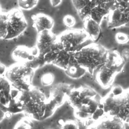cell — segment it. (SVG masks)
I'll return each mask as SVG.
<instances>
[{
  "label": "cell",
  "mask_w": 129,
  "mask_h": 129,
  "mask_svg": "<svg viewBox=\"0 0 129 129\" xmlns=\"http://www.w3.org/2000/svg\"><path fill=\"white\" fill-rule=\"evenodd\" d=\"M91 40L84 29L67 30L54 37L41 52L45 64H52L66 71L79 65L75 53Z\"/></svg>",
  "instance_id": "cell-1"
},
{
  "label": "cell",
  "mask_w": 129,
  "mask_h": 129,
  "mask_svg": "<svg viewBox=\"0 0 129 129\" xmlns=\"http://www.w3.org/2000/svg\"><path fill=\"white\" fill-rule=\"evenodd\" d=\"M67 101L74 109L76 118L80 121L91 120L95 122L105 115L102 97L90 87L74 88Z\"/></svg>",
  "instance_id": "cell-2"
},
{
  "label": "cell",
  "mask_w": 129,
  "mask_h": 129,
  "mask_svg": "<svg viewBox=\"0 0 129 129\" xmlns=\"http://www.w3.org/2000/svg\"><path fill=\"white\" fill-rule=\"evenodd\" d=\"M35 70L25 62H18L7 68L4 76L12 87L19 91L26 90L32 85Z\"/></svg>",
  "instance_id": "cell-8"
},
{
  "label": "cell",
  "mask_w": 129,
  "mask_h": 129,
  "mask_svg": "<svg viewBox=\"0 0 129 129\" xmlns=\"http://www.w3.org/2000/svg\"><path fill=\"white\" fill-rule=\"evenodd\" d=\"M2 12V11H1V7H0V13Z\"/></svg>",
  "instance_id": "cell-28"
},
{
  "label": "cell",
  "mask_w": 129,
  "mask_h": 129,
  "mask_svg": "<svg viewBox=\"0 0 129 129\" xmlns=\"http://www.w3.org/2000/svg\"><path fill=\"white\" fill-rule=\"evenodd\" d=\"M7 70L6 66L0 63V75L4 76Z\"/></svg>",
  "instance_id": "cell-26"
},
{
  "label": "cell",
  "mask_w": 129,
  "mask_h": 129,
  "mask_svg": "<svg viewBox=\"0 0 129 129\" xmlns=\"http://www.w3.org/2000/svg\"><path fill=\"white\" fill-rule=\"evenodd\" d=\"M38 2L39 0H17V4L21 10L29 11L34 8Z\"/></svg>",
  "instance_id": "cell-15"
},
{
  "label": "cell",
  "mask_w": 129,
  "mask_h": 129,
  "mask_svg": "<svg viewBox=\"0 0 129 129\" xmlns=\"http://www.w3.org/2000/svg\"><path fill=\"white\" fill-rule=\"evenodd\" d=\"M123 90L124 89L120 86H115L111 89L110 92L113 95H118L121 94Z\"/></svg>",
  "instance_id": "cell-23"
},
{
  "label": "cell",
  "mask_w": 129,
  "mask_h": 129,
  "mask_svg": "<svg viewBox=\"0 0 129 129\" xmlns=\"http://www.w3.org/2000/svg\"><path fill=\"white\" fill-rule=\"evenodd\" d=\"M62 2V0H50L51 5L53 7H56L59 6Z\"/></svg>",
  "instance_id": "cell-25"
},
{
  "label": "cell",
  "mask_w": 129,
  "mask_h": 129,
  "mask_svg": "<svg viewBox=\"0 0 129 129\" xmlns=\"http://www.w3.org/2000/svg\"><path fill=\"white\" fill-rule=\"evenodd\" d=\"M14 99L26 117L39 121L47 118V98L40 87L31 86L28 90L19 91Z\"/></svg>",
  "instance_id": "cell-3"
},
{
  "label": "cell",
  "mask_w": 129,
  "mask_h": 129,
  "mask_svg": "<svg viewBox=\"0 0 129 129\" xmlns=\"http://www.w3.org/2000/svg\"><path fill=\"white\" fill-rule=\"evenodd\" d=\"M84 30L87 32L91 41H97L100 36V24L90 17H86L83 20Z\"/></svg>",
  "instance_id": "cell-13"
},
{
  "label": "cell",
  "mask_w": 129,
  "mask_h": 129,
  "mask_svg": "<svg viewBox=\"0 0 129 129\" xmlns=\"http://www.w3.org/2000/svg\"><path fill=\"white\" fill-rule=\"evenodd\" d=\"M26 62L28 65L35 71L46 64L44 57L39 54L35 56L32 59Z\"/></svg>",
  "instance_id": "cell-16"
},
{
  "label": "cell",
  "mask_w": 129,
  "mask_h": 129,
  "mask_svg": "<svg viewBox=\"0 0 129 129\" xmlns=\"http://www.w3.org/2000/svg\"><path fill=\"white\" fill-rule=\"evenodd\" d=\"M120 55L125 62L126 61H129V49H124L122 51V54Z\"/></svg>",
  "instance_id": "cell-24"
},
{
  "label": "cell",
  "mask_w": 129,
  "mask_h": 129,
  "mask_svg": "<svg viewBox=\"0 0 129 129\" xmlns=\"http://www.w3.org/2000/svg\"><path fill=\"white\" fill-rule=\"evenodd\" d=\"M12 86L4 76L0 75V108L6 112L7 106L12 99Z\"/></svg>",
  "instance_id": "cell-11"
},
{
  "label": "cell",
  "mask_w": 129,
  "mask_h": 129,
  "mask_svg": "<svg viewBox=\"0 0 129 129\" xmlns=\"http://www.w3.org/2000/svg\"><path fill=\"white\" fill-rule=\"evenodd\" d=\"M27 26V22L19 8L0 13V39H14L21 34Z\"/></svg>",
  "instance_id": "cell-5"
},
{
  "label": "cell",
  "mask_w": 129,
  "mask_h": 129,
  "mask_svg": "<svg viewBox=\"0 0 129 129\" xmlns=\"http://www.w3.org/2000/svg\"><path fill=\"white\" fill-rule=\"evenodd\" d=\"M5 117V112L4 110L0 108V122L3 120Z\"/></svg>",
  "instance_id": "cell-27"
},
{
  "label": "cell",
  "mask_w": 129,
  "mask_h": 129,
  "mask_svg": "<svg viewBox=\"0 0 129 129\" xmlns=\"http://www.w3.org/2000/svg\"><path fill=\"white\" fill-rule=\"evenodd\" d=\"M54 79V75L52 73H46L44 74L41 77V83L43 86H45L50 85L52 84Z\"/></svg>",
  "instance_id": "cell-19"
},
{
  "label": "cell",
  "mask_w": 129,
  "mask_h": 129,
  "mask_svg": "<svg viewBox=\"0 0 129 129\" xmlns=\"http://www.w3.org/2000/svg\"><path fill=\"white\" fill-rule=\"evenodd\" d=\"M33 21V27L37 33L44 30H51L54 26L53 20L49 16L44 14H37L31 17Z\"/></svg>",
  "instance_id": "cell-12"
},
{
  "label": "cell",
  "mask_w": 129,
  "mask_h": 129,
  "mask_svg": "<svg viewBox=\"0 0 129 129\" xmlns=\"http://www.w3.org/2000/svg\"><path fill=\"white\" fill-rule=\"evenodd\" d=\"M74 88L75 87L72 84L64 83L56 84L50 88L48 98L58 108L67 100L68 95Z\"/></svg>",
  "instance_id": "cell-9"
},
{
  "label": "cell",
  "mask_w": 129,
  "mask_h": 129,
  "mask_svg": "<svg viewBox=\"0 0 129 129\" xmlns=\"http://www.w3.org/2000/svg\"><path fill=\"white\" fill-rule=\"evenodd\" d=\"M33 126V123L31 118L26 117L23 118L16 124L15 128H31Z\"/></svg>",
  "instance_id": "cell-17"
},
{
  "label": "cell",
  "mask_w": 129,
  "mask_h": 129,
  "mask_svg": "<svg viewBox=\"0 0 129 129\" xmlns=\"http://www.w3.org/2000/svg\"><path fill=\"white\" fill-rule=\"evenodd\" d=\"M8 111L13 114L22 112V110L18 107L17 103L14 99H11L7 108Z\"/></svg>",
  "instance_id": "cell-18"
},
{
  "label": "cell",
  "mask_w": 129,
  "mask_h": 129,
  "mask_svg": "<svg viewBox=\"0 0 129 129\" xmlns=\"http://www.w3.org/2000/svg\"><path fill=\"white\" fill-rule=\"evenodd\" d=\"M102 104L105 114L116 117L129 124V88L118 95L109 92L102 98Z\"/></svg>",
  "instance_id": "cell-7"
},
{
  "label": "cell",
  "mask_w": 129,
  "mask_h": 129,
  "mask_svg": "<svg viewBox=\"0 0 129 129\" xmlns=\"http://www.w3.org/2000/svg\"><path fill=\"white\" fill-rule=\"evenodd\" d=\"M108 51L106 48L99 44L88 43L75 53L74 58L78 64L95 77L105 63Z\"/></svg>",
  "instance_id": "cell-4"
},
{
  "label": "cell",
  "mask_w": 129,
  "mask_h": 129,
  "mask_svg": "<svg viewBox=\"0 0 129 129\" xmlns=\"http://www.w3.org/2000/svg\"><path fill=\"white\" fill-rule=\"evenodd\" d=\"M63 23L64 25L69 28L73 27L76 23L75 18L71 15H67L63 18Z\"/></svg>",
  "instance_id": "cell-21"
},
{
  "label": "cell",
  "mask_w": 129,
  "mask_h": 129,
  "mask_svg": "<svg viewBox=\"0 0 129 129\" xmlns=\"http://www.w3.org/2000/svg\"><path fill=\"white\" fill-rule=\"evenodd\" d=\"M12 56L14 59L18 62H25L32 59L35 56L32 54L31 48L19 46L13 50Z\"/></svg>",
  "instance_id": "cell-14"
},
{
  "label": "cell",
  "mask_w": 129,
  "mask_h": 129,
  "mask_svg": "<svg viewBox=\"0 0 129 129\" xmlns=\"http://www.w3.org/2000/svg\"><path fill=\"white\" fill-rule=\"evenodd\" d=\"M115 40L119 44H125L129 41V36L122 32H118L115 35Z\"/></svg>",
  "instance_id": "cell-20"
},
{
  "label": "cell",
  "mask_w": 129,
  "mask_h": 129,
  "mask_svg": "<svg viewBox=\"0 0 129 129\" xmlns=\"http://www.w3.org/2000/svg\"><path fill=\"white\" fill-rule=\"evenodd\" d=\"M124 64L125 61L117 51H109L105 63L95 76L96 81L102 88H109L116 76L123 70Z\"/></svg>",
  "instance_id": "cell-6"
},
{
  "label": "cell",
  "mask_w": 129,
  "mask_h": 129,
  "mask_svg": "<svg viewBox=\"0 0 129 129\" xmlns=\"http://www.w3.org/2000/svg\"><path fill=\"white\" fill-rule=\"evenodd\" d=\"M61 128H64V129H66V128L78 129L79 128V126L76 122L72 120H67L65 122H63L61 124Z\"/></svg>",
  "instance_id": "cell-22"
},
{
  "label": "cell",
  "mask_w": 129,
  "mask_h": 129,
  "mask_svg": "<svg viewBox=\"0 0 129 129\" xmlns=\"http://www.w3.org/2000/svg\"><path fill=\"white\" fill-rule=\"evenodd\" d=\"M91 128H125V123L119 118L105 114L99 120L89 125Z\"/></svg>",
  "instance_id": "cell-10"
}]
</instances>
